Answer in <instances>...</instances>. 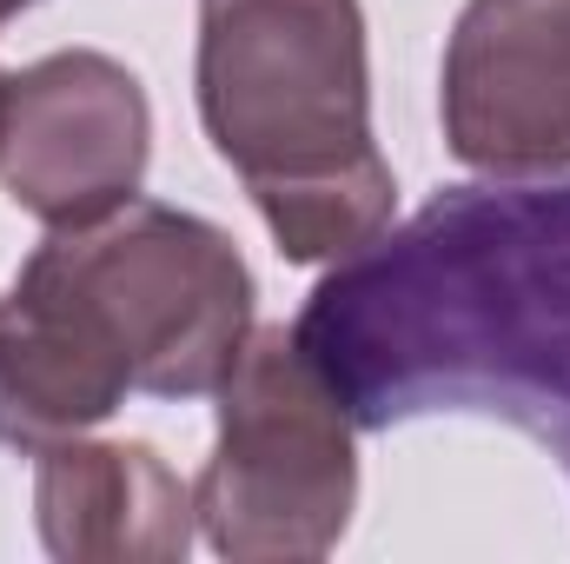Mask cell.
Masks as SVG:
<instances>
[{
    "instance_id": "cell-1",
    "label": "cell",
    "mask_w": 570,
    "mask_h": 564,
    "mask_svg": "<svg viewBox=\"0 0 570 564\" xmlns=\"http://www.w3.org/2000/svg\"><path fill=\"white\" fill-rule=\"evenodd\" d=\"M292 339L358 431L471 412L570 478V173L444 186L332 260Z\"/></svg>"
},
{
    "instance_id": "cell-2",
    "label": "cell",
    "mask_w": 570,
    "mask_h": 564,
    "mask_svg": "<svg viewBox=\"0 0 570 564\" xmlns=\"http://www.w3.org/2000/svg\"><path fill=\"white\" fill-rule=\"evenodd\" d=\"M193 94L292 266H332L392 226L358 0H199Z\"/></svg>"
},
{
    "instance_id": "cell-3",
    "label": "cell",
    "mask_w": 570,
    "mask_h": 564,
    "mask_svg": "<svg viewBox=\"0 0 570 564\" xmlns=\"http://www.w3.org/2000/svg\"><path fill=\"white\" fill-rule=\"evenodd\" d=\"M13 285L73 312L146 399L219 392L259 299L233 233L140 193L87 226L47 233Z\"/></svg>"
},
{
    "instance_id": "cell-4",
    "label": "cell",
    "mask_w": 570,
    "mask_h": 564,
    "mask_svg": "<svg viewBox=\"0 0 570 564\" xmlns=\"http://www.w3.org/2000/svg\"><path fill=\"white\" fill-rule=\"evenodd\" d=\"M352 412L285 325H253L219 379V438L193 485L199 532L233 564L338 552L358 505Z\"/></svg>"
},
{
    "instance_id": "cell-5",
    "label": "cell",
    "mask_w": 570,
    "mask_h": 564,
    "mask_svg": "<svg viewBox=\"0 0 570 564\" xmlns=\"http://www.w3.org/2000/svg\"><path fill=\"white\" fill-rule=\"evenodd\" d=\"M153 159V107L134 67L94 47L47 54L7 87L0 186L47 233L127 206Z\"/></svg>"
},
{
    "instance_id": "cell-6",
    "label": "cell",
    "mask_w": 570,
    "mask_h": 564,
    "mask_svg": "<svg viewBox=\"0 0 570 564\" xmlns=\"http://www.w3.org/2000/svg\"><path fill=\"white\" fill-rule=\"evenodd\" d=\"M438 114L471 173H570V0H464Z\"/></svg>"
},
{
    "instance_id": "cell-7",
    "label": "cell",
    "mask_w": 570,
    "mask_h": 564,
    "mask_svg": "<svg viewBox=\"0 0 570 564\" xmlns=\"http://www.w3.org/2000/svg\"><path fill=\"white\" fill-rule=\"evenodd\" d=\"M40 545L67 564H179L193 552V492L140 438H60L33 471Z\"/></svg>"
},
{
    "instance_id": "cell-8",
    "label": "cell",
    "mask_w": 570,
    "mask_h": 564,
    "mask_svg": "<svg viewBox=\"0 0 570 564\" xmlns=\"http://www.w3.org/2000/svg\"><path fill=\"white\" fill-rule=\"evenodd\" d=\"M134 379L120 359L53 299L13 285L0 299V445L47 451L127 406Z\"/></svg>"
},
{
    "instance_id": "cell-9",
    "label": "cell",
    "mask_w": 570,
    "mask_h": 564,
    "mask_svg": "<svg viewBox=\"0 0 570 564\" xmlns=\"http://www.w3.org/2000/svg\"><path fill=\"white\" fill-rule=\"evenodd\" d=\"M27 7H40V0H0V27H7V20H20Z\"/></svg>"
},
{
    "instance_id": "cell-10",
    "label": "cell",
    "mask_w": 570,
    "mask_h": 564,
    "mask_svg": "<svg viewBox=\"0 0 570 564\" xmlns=\"http://www.w3.org/2000/svg\"><path fill=\"white\" fill-rule=\"evenodd\" d=\"M7 87H13V74L0 67V134H7Z\"/></svg>"
}]
</instances>
